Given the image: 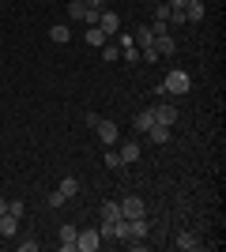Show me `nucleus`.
<instances>
[{"label": "nucleus", "mask_w": 226, "mask_h": 252, "mask_svg": "<svg viewBox=\"0 0 226 252\" xmlns=\"http://www.w3.org/2000/svg\"><path fill=\"white\" fill-rule=\"evenodd\" d=\"M162 91H166V94H189V91H193V75L181 72V68H173V72H166V79H162Z\"/></svg>", "instance_id": "obj_1"}, {"label": "nucleus", "mask_w": 226, "mask_h": 252, "mask_svg": "<svg viewBox=\"0 0 226 252\" xmlns=\"http://www.w3.org/2000/svg\"><path fill=\"white\" fill-rule=\"evenodd\" d=\"M87 125L98 132L102 143H117V139H121V128L113 125V121H106V117H98V113H87Z\"/></svg>", "instance_id": "obj_2"}, {"label": "nucleus", "mask_w": 226, "mask_h": 252, "mask_svg": "<svg viewBox=\"0 0 226 252\" xmlns=\"http://www.w3.org/2000/svg\"><path fill=\"white\" fill-rule=\"evenodd\" d=\"M117 207H121V219H147V207H143L140 196H125Z\"/></svg>", "instance_id": "obj_3"}, {"label": "nucleus", "mask_w": 226, "mask_h": 252, "mask_svg": "<svg viewBox=\"0 0 226 252\" xmlns=\"http://www.w3.org/2000/svg\"><path fill=\"white\" fill-rule=\"evenodd\" d=\"M151 117H155V125H166V128H170L173 121H177V105L159 102V105H151Z\"/></svg>", "instance_id": "obj_4"}, {"label": "nucleus", "mask_w": 226, "mask_h": 252, "mask_svg": "<svg viewBox=\"0 0 226 252\" xmlns=\"http://www.w3.org/2000/svg\"><path fill=\"white\" fill-rule=\"evenodd\" d=\"M98 230H79V237H75V249L79 252H98Z\"/></svg>", "instance_id": "obj_5"}, {"label": "nucleus", "mask_w": 226, "mask_h": 252, "mask_svg": "<svg viewBox=\"0 0 226 252\" xmlns=\"http://www.w3.org/2000/svg\"><path fill=\"white\" fill-rule=\"evenodd\" d=\"M95 27H98L102 34H117V31H121V15H117V11H102Z\"/></svg>", "instance_id": "obj_6"}, {"label": "nucleus", "mask_w": 226, "mask_h": 252, "mask_svg": "<svg viewBox=\"0 0 226 252\" xmlns=\"http://www.w3.org/2000/svg\"><path fill=\"white\" fill-rule=\"evenodd\" d=\"M155 53H159V57H170L173 49H177V42H173V34H155Z\"/></svg>", "instance_id": "obj_7"}, {"label": "nucleus", "mask_w": 226, "mask_h": 252, "mask_svg": "<svg viewBox=\"0 0 226 252\" xmlns=\"http://www.w3.org/2000/svg\"><path fill=\"white\" fill-rule=\"evenodd\" d=\"M15 233H19V219H15V215H8V211H4V215H0V237H15Z\"/></svg>", "instance_id": "obj_8"}, {"label": "nucleus", "mask_w": 226, "mask_h": 252, "mask_svg": "<svg viewBox=\"0 0 226 252\" xmlns=\"http://www.w3.org/2000/svg\"><path fill=\"white\" fill-rule=\"evenodd\" d=\"M57 237H61V252H75V237H79V230H75V226H61V233H57Z\"/></svg>", "instance_id": "obj_9"}, {"label": "nucleus", "mask_w": 226, "mask_h": 252, "mask_svg": "<svg viewBox=\"0 0 226 252\" xmlns=\"http://www.w3.org/2000/svg\"><path fill=\"white\" fill-rule=\"evenodd\" d=\"M143 136H147L151 143H159V147H166V143H170V128H166V125H151L147 132H143Z\"/></svg>", "instance_id": "obj_10"}, {"label": "nucleus", "mask_w": 226, "mask_h": 252, "mask_svg": "<svg viewBox=\"0 0 226 252\" xmlns=\"http://www.w3.org/2000/svg\"><path fill=\"white\" fill-rule=\"evenodd\" d=\"M125 230H129L125 241H132V237H147V219H125Z\"/></svg>", "instance_id": "obj_11"}, {"label": "nucleus", "mask_w": 226, "mask_h": 252, "mask_svg": "<svg viewBox=\"0 0 226 252\" xmlns=\"http://www.w3.org/2000/svg\"><path fill=\"white\" fill-rule=\"evenodd\" d=\"M173 245H177V249H181V252H193V249H200V237L185 230V233H177V241H173Z\"/></svg>", "instance_id": "obj_12"}, {"label": "nucleus", "mask_w": 226, "mask_h": 252, "mask_svg": "<svg viewBox=\"0 0 226 252\" xmlns=\"http://www.w3.org/2000/svg\"><path fill=\"white\" fill-rule=\"evenodd\" d=\"M151 42H155V34H151V27H140V31H132V45H136V49H147Z\"/></svg>", "instance_id": "obj_13"}, {"label": "nucleus", "mask_w": 226, "mask_h": 252, "mask_svg": "<svg viewBox=\"0 0 226 252\" xmlns=\"http://www.w3.org/2000/svg\"><path fill=\"white\" fill-rule=\"evenodd\" d=\"M151 125H155V117H151V109H140V113L132 117V128H136V132H147Z\"/></svg>", "instance_id": "obj_14"}, {"label": "nucleus", "mask_w": 226, "mask_h": 252, "mask_svg": "<svg viewBox=\"0 0 226 252\" xmlns=\"http://www.w3.org/2000/svg\"><path fill=\"white\" fill-rule=\"evenodd\" d=\"M117 155H121V162H125V166H132V162L140 158V143H125V147H121Z\"/></svg>", "instance_id": "obj_15"}, {"label": "nucleus", "mask_w": 226, "mask_h": 252, "mask_svg": "<svg viewBox=\"0 0 226 252\" xmlns=\"http://www.w3.org/2000/svg\"><path fill=\"white\" fill-rule=\"evenodd\" d=\"M98 215H102V222L109 226V222L121 219V207H117V203H102V207H98Z\"/></svg>", "instance_id": "obj_16"}, {"label": "nucleus", "mask_w": 226, "mask_h": 252, "mask_svg": "<svg viewBox=\"0 0 226 252\" xmlns=\"http://www.w3.org/2000/svg\"><path fill=\"white\" fill-rule=\"evenodd\" d=\"M49 38H53V42H57V45H65V42H68V38H72V31H68L65 23H57V27H49Z\"/></svg>", "instance_id": "obj_17"}, {"label": "nucleus", "mask_w": 226, "mask_h": 252, "mask_svg": "<svg viewBox=\"0 0 226 252\" xmlns=\"http://www.w3.org/2000/svg\"><path fill=\"white\" fill-rule=\"evenodd\" d=\"M106 42H109V34H102L98 27H91V31H87V45H95V49H102Z\"/></svg>", "instance_id": "obj_18"}, {"label": "nucleus", "mask_w": 226, "mask_h": 252, "mask_svg": "<svg viewBox=\"0 0 226 252\" xmlns=\"http://www.w3.org/2000/svg\"><path fill=\"white\" fill-rule=\"evenodd\" d=\"M57 192H61L65 200H72L75 192H79V181H75V177H65V181H61V189H57Z\"/></svg>", "instance_id": "obj_19"}, {"label": "nucleus", "mask_w": 226, "mask_h": 252, "mask_svg": "<svg viewBox=\"0 0 226 252\" xmlns=\"http://www.w3.org/2000/svg\"><path fill=\"white\" fill-rule=\"evenodd\" d=\"M68 15H72V19H83V15H87V4H83V0H68Z\"/></svg>", "instance_id": "obj_20"}, {"label": "nucleus", "mask_w": 226, "mask_h": 252, "mask_svg": "<svg viewBox=\"0 0 226 252\" xmlns=\"http://www.w3.org/2000/svg\"><path fill=\"white\" fill-rule=\"evenodd\" d=\"M117 57H121V49H117V45H102V61H117Z\"/></svg>", "instance_id": "obj_21"}, {"label": "nucleus", "mask_w": 226, "mask_h": 252, "mask_svg": "<svg viewBox=\"0 0 226 252\" xmlns=\"http://www.w3.org/2000/svg\"><path fill=\"white\" fill-rule=\"evenodd\" d=\"M155 19H162V23L170 19V4H166V0H162V4H155Z\"/></svg>", "instance_id": "obj_22"}, {"label": "nucleus", "mask_w": 226, "mask_h": 252, "mask_svg": "<svg viewBox=\"0 0 226 252\" xmlns=\"http://www.w3.org/2000/svg\"><path fill=\"white\" fill-rule=\"evenodd\" d=\"M106 166H109V169H121L125 162H121V155H117V151H109V155H106Z\"/></svg>", "instance_id": "obj_23"}, {"label": "nucleus", "mask_w": 226, "mask_h": 252, "mask_svg": "<svg viewBox=\"0 0 226 252\" xmlns=\"http://www.w3.org/2000/svg\"><path fill=\"white\" fill-rule=\"evenodd\" d=\"M23 211H27V207H23V200H11L8 203V215H15V219H23Z\"/></svg>", "instance_id": "obj_24"}, {"label": "nucleus", "mask_w": 226, "mask_h": 252, "mask_svg": "<svg viewBox=\"0 0 226 252\" xmlns=\"http://www.w3.org/2000/svg\"><path fill=\"white\" fill-rule=\"evenodd\" d=\"M87 11H106V0H83Z\"/></svg>", "instance_id": "obj_25"}, {"label": "nucleus", "mask_w": 226, "mask_h": 252, "mask_svg": "<svg viewBox=\"0 0 226 252\" xmlns=\"http://www.w3.org/2000/svg\"><path fill=\"white\" fill-rule=\"evenodd\" d=\"M121 53L129 57V64H136V61H140V49H136V45H129V49H121Z\"/></svg>", "instance_id": "obj_26"}, {"label": "nucleus", "mask_w": 226, "mask_h": 252, "mask_svg": "<svg viewBox=\"0 0 226 252\" xmlns=\"http://www.w3.org/2000/svg\"><path fill=\"white\" fill-rule=\"evenodd\" d=\"M49 207H65V196H61V192H49Z\"/></svg>", "instance_id": "obj_27"}, {"label": "nucleus", "mask_w": 226, "mask_h": 252, "mask_svg": "<svg viewBox=\"0 0 226 252\" xmlns=\"http://www.w3.org/2000/svg\"><path fill=\"white\" fill-rule=\"evenodd\" d=\"M19 252H38V241H19Z\"/></svg>", "instance_id": "obj_28"}, {"label": "nucleus", "mask_w": 226, "mask_h": 252, "mask_svg": "<svg viewBox=\"0 0 226 252\" xmlns=\"http://www.w3.org/2000/svg\"><path fill=\"white\" fill-rule=\"evenodd\" d=\"M166 4H170V8H173V11H181V8H185V4H189V0H166Z\"/></svg>", "instance_id": "obj_29"}, {"label": "nucleus", "mask_w": 226, "mask_h": 252, "mask_svg": "<svg viewBox=\"0 0 226 252\" xmlns=\"http://www.w3.org/2000/svg\"><path fill=\"white\" fill-rule=\"evenodd\" d=\"M4 211H8V203H4V200H0V215H4Z\"/></svg>", "instance_id": "obj_30"}]
</instances>
